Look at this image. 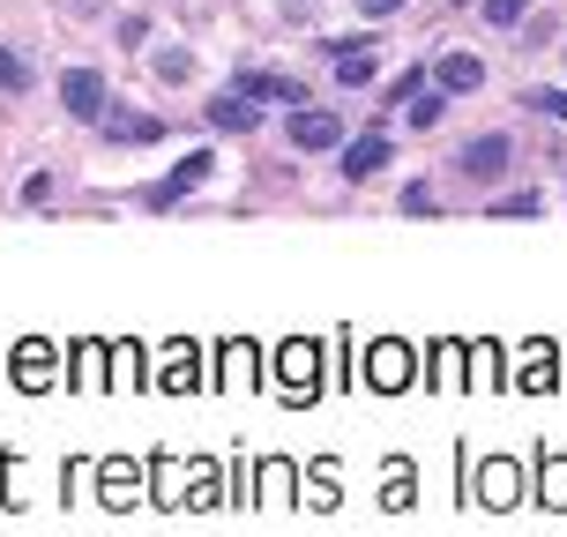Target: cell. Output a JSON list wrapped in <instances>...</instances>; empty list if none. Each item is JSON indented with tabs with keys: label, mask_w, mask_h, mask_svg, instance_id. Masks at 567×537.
Wrapping results in <instances>:
<instances>
[{
	"label": "cell",
	"mask_w": 567,
	"mask_h": 537,
	"mask_svg": "<svg viewBox=\"0 0 567 537\" xmlns=\"http://www.w3.org/2000/svg\"><path fill=\"white\" fill-rule=\"evenodd\" d=\"M359 8H367L373 23H381V16H396V8H411V0H359Z\"/></svg>",
	"instance_id": "cell-20"
},
{
	"label": "cell",
	"mask_w": 567,
	"mask_h": 537,
	"mask_svg": "<svg viewBox=\"0 0 567 537\" xmlns=\"http://www.w3.org/2000/svg\"><path fill=\"white\" fill-rule=\"evenodd\" d=\"M508 165H515V142L508 135H471V142H463V157H455L463 179H501Z\"/></svg>",
	"instance_id": "cell-1"
},
{
	"label": "cell",
	"mask_w": 567,
	"mask_h": 537,
	"mask_svg": "<svg viewBox=\"0 0 567 537\" xmlns=\"http://www.w3.org/2000/svg\"><path fill=\"white\" fill-rule=\"evenodd\" d=\"M485 23H493V30H515V23H523V0H485Z\"/></svg>",
	"instance_id": "cell-14"
},
{
	"label": "cell",
	"mask_w": 567,
	"mask_h": 537,
	"mask_svg": "<svg viewBox=\"0 0 567 537\" xmlns=\"http://www.w3.org/2000/svg\"><path fill=\"white\" fill-rule=\"evenodd\" d=\"M523 105H538V113H553V120H567V90H530Z\"/></svg>",
	"instance_id": "cell-18"
},
{
	"label": "cell",
	"mask_w": 567,
	"mask_h": 537,
	"mask_svg": "<svg viewBox=\"0 0 567 537\" xmlns=\"http://www.w3.org/2000/svg\"><path fill=\"white\" fill-rule=\"evenodd\" d=\"M337 83L343 90H367L373 83V53H367V45H359V53H337Z\"/></svg>",
	"instance_id": "cell-11"
},
{
	"label": "cell",
	"mask_w": 567,
	"mask_h": 537,
	"mask_svg": "<svg viewBox=\"0 0 567 537\" xmlns=\"http://www.w3.org/2000/svg\"><path fill=\"white\" fill-rule=\"evenodd\" d=\"M60 105L75 120H105V75H97V68H68V75H60Z\"/></svg>",
	"instance_id": "cell-2"
},
{
	"label": "cell",
	"mask_w": 567,
	"mask_h": 537,
	"mask_svg": "<svg viewBox=\"0 0 567 537\" xmlns=\"http://www.w3.org/2000/svg\"><path fill=\"white\" fill-rule=\"evenodd\" d=\"M433 83H441V90H478L485 83V60L478 53H441V60H433Z\"/></svg>",
	"instance_id": "cell-8"
},
{
	"label": "cell",
	"mask_w": 567,
	"mask_h": 537,
	"mask_svg": "<svg viewBox=\"0 0 567 537\" xmlns=\"http://www.w3.org/2000/svg\"><path fill=\"white\" fill-rule=\"evenodd\" d=\"M478 493H485V500H515V478H508V471H501V463H493V471H485V478H478Z\"/></svg>",
	"instance_id": "cell-16"
},
{
	"label": "cell",
	"mask_w": 567,
	"mask_h": 537,
	"mask_svg": "<svg viewBox=\"0 0 567 537\" xmlns=\"http://www.w3.org/2000/svg\"><path fill=\"white\" fill-rule=\"evenodd\" d=\"M425 209H433V187H425V179H419V187H403V217H425Z\"/></svg>",
	"instance_id": "cell-19"
},
{
	"label": "cell",
	"mask_w": 567,
	"mask_h": 537,
	"mask_svg": "<svg viewBox=\"0 0 567 537\" xmlns=\"http://www.w3.org/2000/svg\"><path fill=\"white\" fill-rule=\"evenodd\" d=\"M493 217H538V195H501V202H493Z\"/></svg>",
	"instance_id": "cell-17"
},
{
	"label": "cell",
	"mask_w": 567,
	"mask_h": 537,
	"mask_svg": "<svg viewBox=\"0 0 567 537\" xmlns=\"http://www.w3.org/2000/svg\"><path fill=\"white\" fill-rule=\"evenodd\" d=\"M367 373H373V381H381V389H396L403 373H411V359H403L396 343H381V351H373V359H367Z\"/></svg>",
	"instance_id": "cell-10"
},
{
	"label": "cell",
	"mask_w": 567,
	"mask_h": 537,
	"mask_svg": "<svg viewBox=\"0 0 567 537\" xmlns=\"http://www.w3.org/2000/svg\"><path fill=\"white\" fill-rule=\"evenodd\" d=\"M202 179H209V157H202V149H195V157H187V165H179V172H172V179H165V187L150 195V209H172V202L187 195V187H202Z\"/></svg>",
	"instance_id": "cell-9"
},
{
	"label": "cell",
	"mask_w": 567,
	"mask_h": 537,
	"mask_svg": "<svg viewBox=\"0 0 567 537\" xmlns=\"http://www.w3.org/2000/svg\"><path fill=\"white\" fill-rule=\"evenodd\" d=\"M231 90H247L255 105H307V83H291V75H261V68H247Z\"/></svg>",
	"instance_id": "cell-4"
},
{
	"label": "cell",
	"mask_w": 567,
	"mask_h": 537,
	"mask_svg": "<svg viewBox=\"0 0 567 537\" xmlns=\"http://www.w3.org/2000/svg\"><path fill=\"white\" fill-rule=\"evenodd\" d=\"M202 113H209V127H225V135H255V127H261V105L247 97V90H225V97H209Z\"/></svg>",
	"instance_id": "cell-3"
},
{
	"label": "cell",
	"mask_w": 567,
	"mask_h": 537,
	"mask_svg": "<svg viewBox=\"0 0 567 537\" xmlns=\"http://www.w3.org/2000/svg\"><path fill=\"white\" fill-rule=\"evenodd\" d=\"M97 127H105L113 142H157V135H165V120H157V113H120V105H105Z\"/></svg>",
	"instance_id": "cell-7"
},
{
	"label": "cell",
	"mask_w": 567,
	"mask_h": 537,
	"mask_svg": "<svg viewBox=\"0 0 567 537\" xmlns=\"http://www.w3.org/2000/svg\"><path fill=\"white\" fill-rule=\"evenodd\" d=\"M187 68H195V53H179V45L157 53V75H165V83H187Z\"/></svg>",
	"instance_id": "cell-15"
},
{
	"label": "cell",
	"mask_w": 567,
	"mask_h": 537,
	"mask_svg": "<svg viewBox=\"0 0 567 537\" xmlns=\"http://www.w3.org/2000/svg\"><path fill=\"white\" fill-rule=\"evenodd\" d=\"M381 165H389V135H381V127H367V135L343 149V179H373Z\"/></svg>",
	"instance_id": "cell-6"
},
{
	"label": "cell",
	"mask_w": 567,
	"mask_h": 537,
	"mask_svg": "<svg viewBox=\"0 0 567 537\" xmlns=\"http://www.w3.org/2000/svg\"><path fill=\"white\" fill-rule=\"evenodd\" d=\"M0 90H30V60L23 53H0Z\"/></svg>",
	"instance_id": "cell-13"
},
{
	"label": "cell",
	"mask_w": 567,
	"mask_h": 537,
	"mask_svg": "<svg viewBox=\"0 0 567 537\" xmlns=\"http://www.w3.org/2000/svg\"><path fill=\"white\" fill-rule=\"evenodd\" d=\"M343 127L337 113H307V105H291V149H337Z\"/></svg>",
	"instance_id": "cell-5"
},
{
	"label": "cell",
	"mask_w": 567,
	"mask_h": 537,
	"mask_svg": "<svg viewBox=\"0 0 567 537\" xmlns=\"http://www.w3.org/2000/svg\"><path fill=\"white\" fill-rule=\"evenodd\" d=\"M441 113H449L441 83H433V97H411V127H441Z\"/></svg>",
	"instance_id": "cell-12"
}]
</instances>
